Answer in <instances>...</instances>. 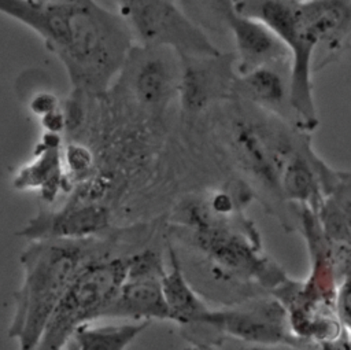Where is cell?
Segmentation results:
<instances>
[{"label":"cell","mask_w":351,"mask_h":350,"mask_svg":"<svg viewBox=\"0 0 351 350\" xmlns=\"http://www.w3.org/2000/svg\"><path fill=\"white\" fill-rule=\"evenodd\" d=\"M0 14L43 40L63 65L73 95L103 96L134 45L121 16L96 0H0Z\"/></svg>","instance_id":"obj_1"},{"label":"cell","mask_w":351,"mask_h":350,"mask_svg":"<svg viewBox=\"0 0 351 350\" xmlns=\"http://www.w3.org/2000/svg\"><path fill=\"white\" fill-rule=\"evenodd\" d=\"M110 255L101 237L32 242L21 255L23 279L14 294L15 312L8 336L19 350H37L58 303L80 270Z\"/></svg>","instance_id":"obj_2"},{"label":"cell","mask_w":351,"mask_h":350,"mask_svg":"<svg viewBox=\"0 0 351 350\" xmlns=\"http://www.w3.org/2000/svg\"><path fill=\"white\" fill-rule=\"evenodd\" d=\"M128 257L106 255L85 265L58 303L37 350H64L74 331L101 318L126 279Z\"/></svg>","instance_id":"obj_3"},{"label":"cell","mask_w":351,"mask_h":350,"mask_svg":"<svg viewBox=\"0 0 351 350\" xmlns=\"http://www.w3.org/2000/svg\"><path fill=\"white\" fill-rule=\"evenodd\" d=\"M180 55L166 47L134 44L111 91L147 119L159 118L178 97Z\"/></svg>","instance_id":"obj_4"},{"label":"cell","mask_w":351,"mask_h":350,"mask_svg":"<svg viewBox=\"0 0 351 350\" xmlns=\"http://www.w3.org/2000/svg\"><path fill=\"white\" fill-rule=\"evenodd\" d=\"M115 3L117 14L130 30L134 44L166 47L181 58L221 54L204 29L173 0H115Z\"/></svg>","instance_id":"obj_5"},{"label":"cell","mask_w":351,"mask_h":350,"mask_svg":"<svg viewBox=\"0 0 351 350\" xmlns=\"http://www.w3.org/2000/svg\"><path fill=\"white\" fill-rule=\"evenodd\" d=\"M199 324L222 331L223 335L256 345H285L298 347V340L291 334L288 312L280 301L262 299L248 306L208 310Z\"/></svg>","instance_id":"obj_6"},{"label":"cell","mask_w":351,"mask_h":350,"mask_svg":"<svg viewBox=\"0 0 351 350\" xmlns=\"http://www.w3.org/2000/svg\"><path fill=\"white\" fill-rule=\"evenodd\" d=\"M108 206L92 200L70 198L60 207H44L29 220L21 236L36 240L101 237L111 228Z\"/></svg>","instance_id":"obj_7"},{"label":"cell","mask_w":351,"mask_h":350,"mask_svg":"<svg viewBox=\"0 0 351 350\" xmlns=\"http://www.w3.org/2000/svg\"><path fill=\"white\" fill-rule=\"evenodd\" d=\"M178 99L188 113L203 111L208 104L233 96L234 56L219 54L206 58H181Z\"/></svg>","instance_id":"obj_8"},{"label":"cell","mask_w":351,"mask_h":350,"mask_svg":"<svg viewBox=\"0 0 351 350\" xmlns=\"http://www.w3.org/2000/svg\"><path fill=\"white\" fill-rule=\"evenodd\" d=\"M63 135L43 132L33 158L22 165L12 178V187L19 191L36 189L47 206H52L60 192H70L63 155Z\"/></svg>","instance_id":"obj_9"},{"label":"cell","mask_w":351,"mask_h":350,"mask_svg":"<svg viewBox=\"0 0 351 350\" xmlns=\"http://www.w3.org/2000/svg\"><path fill=\"white\" fill-rule=\"evenodd\" d=\"M228 30L234 40L236 75L247 74L270 65H291L287 45L262 22L234 12L228 21Z\"/></svg>","instance_id":"obj_10"},{"label":"cell","mask_w":351,"mask_h":350,"mask_svg":"<svg viewBox=\"0 0 351 350\" xmlns=\"http://www.w3.org/2000/svg\"><path fill=\"white\" fill-rule=\"evenodd\" d=\"M289 63L258 67L247 74L236 75L233 96L269 113L284 122L295 119L291 106Z\"/></svg>","instance_id":"obj_11"},{"label":"cell","mask_w":351,"mask_h":350,"mask_svg":"<svg viewBox=\"0 0 351 350\" xmlns=\"http://www.w3.org/2000/svg\"><path fill=\"white\" fill-rule=\"evenodd\" d=\"M162 273H126L118 294L103 312L101 318L121 317L133 320H171L166 305L162 284Z\"/></svg>","instance_id":"obj_12"},{"label":"cell","mask_w":351,"mask_h":350,"mask_svg":"<svg viewBox=\"0 0 351 350\" xmlns=\"http://www.w3.org/2000/svg\"><path fill=\"white\" fill-rule=\"evenodd\" d=\"M170 253L171 269L170 272L163 270L160 284L166 305L171 314V321L180 324H199L210 309L186 283L176 254L173 251Z\"/></svg>","instance_id":"obj_13"},{"label":"cell","mask_w":351,"mask_h":350,"mask_svg":"<svg viewBox=\"0 0 351 350\" xmlns=\"http://www.w3.org/2000/svg\"><path fill=\"white\" fill-rule=\"evenodd\" d=\"M280 191L288 198L314 207L322 202L317 165L303 151L295 150L287 159L280 174Z\"/></svg>","instance_id":"obj_14"},{"label":"cell","mask_w":351,"mask_h":350,"mask_svg":"<svg viewBox=\"0 0 351 350\" xmlns=\"http://www.w3.org/2000/svg\"><path fill=\"white\" fill-rule=\"evenodd\" d=\"M151 321L143 320L119 325H80L71 335L77 350H126V347L149 327Z\"/></svg>","instance_id":"obj_15"},{"label":"cell","mask_w":351,"mask_h":350,"mask_svg":"<svg viewBox=\"0 0 351 350\" xmlns=\"http://www.w3.org/2000/svg\"><path fill=\"white\" fill-rule=\"evenodd\" d=\"M193 7L199 11V15L203 16L214 27L222 26L228 30V21L236 12L234 0H189Z\"/></svg>","instance_id":"obj_16"},{"label":"cell","mask_w":351,"mask_h":350,"mask_svg":"<svg viewBox=\"0 0 351 350\" xmlns=\"http://www.w3.org/2000/svg\"><path fill=\"white\" fill-rule=\"evenodd\" d=\"M211 345V343H210ZM217 350H298L292 346L285 345H256V343H247L226 335H222L214 340L211 345Z\"/></svg>","instance_id":"obj_17"},{"label":"cell","mask_w":351,"mask_h":350,"mask_svg":"<svg viewBox=\"0 0 351 350\" xmlns=\"http://www.w3.org/2000/svg\"><path fill=\"white\" fill-rule=\"evenodd\" d=\"M62 104V102L49 92H40L30 100V111L37 115L38 118L45 115L47 113L58 108Z\"/></svg>","instance_id":"obj_18"},{"label":"cell","mask_w":351,"mask_h":350,"mask_svg":"<svg viewBox=\"0 0 351 350\" xmlns=\"http://www.w3.org/2000/svg\"><path fill=\"white\" fill-rule=\"evenodd\" d=\"M340 312L344 320L351 327V280L344 284L341 295H340Z\"/></svg>","instance_id":"obj_19"},{"label":"cell","mask_w":351,"mask_h":350,"mask_svg":"<svg viewBox=\"0 0 351 350\" xmlns=\"http://www.w3.org/2000/svg\"><path fill=\"white\" fill-rule=\"evenodd\" d=\"M321 350H351V346H350V342L340 340V338H339V339H336L333 342L322 343L321 345Z\"/></svg>","instance_id":"obj_20"},{"label":"cell","mask_w":351,"mask_h":350,"mask_svg":"<svg viewBox=\"0 0 351 350\" xmlns=\"http://www.w3.org/2000/svg\"><path fill=\"white\" fill-rule=\"evenodd\" d=\"M192 350H217L215 347H213L210 343H202V342H197V340H193L192 342Z\"/></svg>","instance_id":"obj_21"},{"label":"cell","mask_w":351,"mask_h":350,"mask_svg":"<svg viewBox=\"0 0 351 350\" xmlns=\"http://www.w3.org/2000/svg\"><path fill=\"white\" fill-rule=\"evenodd\" d=\"M64 349H66V350H77V347H75V345H74V342H73L71 339H70V340L66 343Z\"/></svg>","instance_id":"obj_22"},{"label":"cell","mask_w":351,"mask_h":350,"mask_svg":"<svg viewBox=\"0 0 351 350\" xmlns=\"http://www.w3.org/2000/svg\"><path fill=\"white\" fill-rule=\"evenodd\" d=\"M40 1H75V0H40Z\"/></svg>","instance_id":"obj_23"},{"label":"cell","mask_w":351,"mask_h":350,"mask_svg":"<svg viewBox=\"0 0 351 350\" xmlns=\"http://www.w3.org/2000/svg\"><path fill=\"white\" fill-rule=\"evenodd\" d=\"M186 350H192V349H186Z\"/></svg>","instance_id":"obj_24"}]
</instances>
